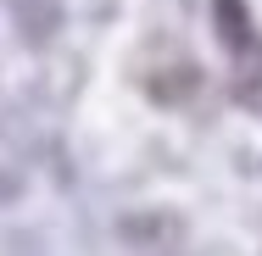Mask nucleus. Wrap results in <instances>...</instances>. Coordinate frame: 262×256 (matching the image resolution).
I'll use <instances>...</instances> for the list:
<instances>
[{"instance_id":"f257e3e1","label":"nucleus","mask_w":262,"mask_h":256,"mask_svg":"<svg viewBox=\"0 0 262 256\" xmlns=\"http://www.w3.org/2000/svg\"><path fill=\"white\" fill-rule=\"evenodd\" d=\"M212 22L229 34V45H234V51H246V45H251V17H246V6H240V0H212Z\"/></svg>"}]
</instances>
